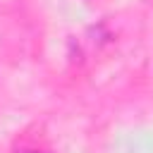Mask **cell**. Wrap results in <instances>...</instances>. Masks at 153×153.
Returning a JSON list of instances; mask_svg holds the SVG:
<instances>
[{
	"mask_svg": "<svg viewBox=\"0 0 153 153\" xmlns=\"http://www.w3.org/2000/svg\"><path fill=\"white\" fill-rule=\"evenodd\" d=\"M17 153H41V151H17Z\"/></svg>",
	"mask_w": 153,
	"mask_h": 153,
	"instance_id": "1",
	"label": "cell"
}]
</instances>
